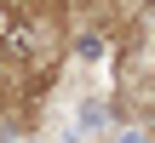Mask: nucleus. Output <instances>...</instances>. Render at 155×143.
I'll list each match as a JSON object with an SVG mask.
<instances>
[]
</instances>
